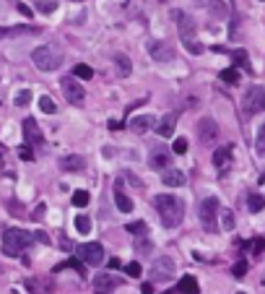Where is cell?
<instances>
[{"mask_svg":"<svg viewBox=\"0 0 265 294\" xmlns=\"http://www.w3.org/2000/svg\"><path fill=\"white\" fill-rule=\"evenodd\" d=\"M154 208L159 213L161 224H164L167 229H175L182 224V219H185V200L172 196V193H161L154 198Z\"/></svg>","mask_w":265,"mask_h":294,"instance_id":"6da1fadb","label":"cell"},{"mask_svg":"<svg viewBox=\"0 0 265 294\" xmlns=\"http://www.w3.org/2000/svg\"><path fill=\"white\" fill-rule=\"evenodd\" d=\"M172 18H175V24H177V31H179V39L182 44H185V50L190 55H200L203 52V44L198 42V24L185 13V10H172Z\"/></svg>","mask_w":265,"mask_h":294,"instance_id":"7a4b0ae2","label":"cell"},{"mask_svg":"<svg viewBox=\"0 0 265 294\" xmlns=\"http://www.w3.org/2000/svg\"><path fill=\"white\" fill-rule=\"evenodd\" d=\"M31 240H34V237L29 232H24V229H16V227L5 229V234H3V253L8 258H18L31 245Z\"/></svg>","mask_w":265,"mask_h":294,"instance_id":"3957f363","label":"cell"},{"mask_svg":"<svg viewBox=\"0 0 265 294\" xmlns=\"http://www.w3.org/2000/svg\"><path fill=\"white\" fill-rule=\"evenodd\" d=\"M31 60H34V65H37L39 71L50 73V71H57V68H60L63 55L57 52L55 47H50V44H42V47H37L31 52Z\"/></svg>","mask_w":265,"mask_h":294,"instance_id":"277c9868","label":"cell"},{"mask_svg":"<svg viewBox=\"0 0 265 294\" xmlns=\"http://www.w3.org/2000/svg\"><path fill=\"white\" fill-rule=\"evenodd\" d=\"M265 112V89L263 86H250L245 97H242V115L245 117H255Z\"/></svg>","mask_w":265,"mask_h":294,"instance_id":"5b68a950","label":"cell"},{"mask_svg":"<svg viewBox=\"0 0 265 294\" xmlns=\"http://www.w3.org/2000/svg\"><path fill=\"white\" fill-rule=\"evenodd\" d=\"M218 211H221V206H218V198H216V196L205 198V200L200 203L198 219H200V224H203V232H211V234L218 232Z\"/></svg>","mask_w":265,"mask_h":294,"instance_id":"8992f818","label":"cell"},{"mask_svg":"<svg viewBox=\"0 0 265 294\" xmlns=\"http://www.w3.org/2000/svg\"><path fill=\"white\" fill-rule=\"evenodd\" d=\"M175 261H172L169 255H161V258H154L151 268H148V276H151L154 281H169L172 276H175Z\"/></svg>","mask_w":265,"mask_h":294,"instance_id":"52a82bcc","label":"cell"},{"mask_svg":"<svg viewBox=\"0 0 265 294\" xmlns=\"http://www.w3.org/2000/svg\"><path fill=\"white\" fill-rule=\"evenodd\" d=\"M78 258L84 261L86 266H101V261H104V247H101L99 242H86V245H78Z\"/></svg>","mask_w":265,"mask_h":294,"instance_id":"ba28073f","label":"cell"},{"mask_svg":"<svg viewBox=\"0 0 265 294\" xmlns=\"http://www.w3.org/2000/svg\"><path fill=\"white\" fill-rule=\"evenodd\" d=\"M60 86H63V94H65V99L71 101V104H81V101L86 99V92H84V86L78 84V78L65 76L60 81Z\"/></svg>","mask_w":265,"mask_h":294,"instance_id":"9c48e42d","label":"cell"},{"mask_svg":"<svg viewBox=\"0 0 265 294\" xmlns=\"http://www.w3.org/2000/svg\"><path fill=\"white\" fill-rule=\"evenodd\" d=\"M146 47H148V55H151L156 63H172V60H175V50H172L167 42L151 39V42L146 44Z\"/></svg>","mask_w":265,"mask_h":294,"instance_id":"30bf717a","label":"cell"},{"mask_svg":"<svg viewBox=\"0 0 265 294\" xmlns=\"http://www.w3.org/2000/svg\"><path fill=\"white\" fill-rule=\"evenodd\" d=\"M24 138H26V146H42L44 143V135H42V130H39L34 117L24 120Z\"/></svg>","mask_w":265,"mask_h":294,"instance_id":"8fae6325","label":"cell"},{"mask_svg":"<svg viewBox=\"0 0 265 294\" xmlns=\"http://www.w3.org/2000/svg\"><path fill=\"white\" fill-rule=\"evenodd\" d=\"M198 135H200V141L203 143H211L218 138V125H216V120L213 117H203L198 122Z\"/></svg>","mask_w":265,"mask_h":294,"instance_id":"7c38bea8","label":"cell"},{"mask_svg":"<svg viewBox=\"0 0 265 294\" xmlns=\"http://www.w3.org/2000/svg\"><path fill=\"white\" fill-rule=\"evenodd\" d=\"M161 183H164L167 188H182V185L187 183V177H185V172H182V169L169 167V169H164V172H161Z\"/></svg>","mask_w":265,"mask_h":294,"instance_id":"4fadbf2b","label":"cell"},{"mask_svg":"<svg viewBox=\"0 0 265 294\" xmlns=\"http://www.w3.org/2000/svg\"><path fill=\"white\" fill-rule=\"evenodd\" d=\"M94 287H96V292H109V289H117L120 287V276L117 274H96V279H94Z\"/></svg>","mask_w":265,"mask_h":294,"instance_id":"5bb4252c","label":"cell"},{"mask_svg":"<svg viewBox=\"0 0 265 294\" xmlns=\"http://www.w3.org/2000/svg\"><path fill=\"white\" fill-rule=\"evenodd\" d=\"M169 162H172V151H167V149H151L148 164H151L154 169H169Z\"/></svg>","mask_w":265,"mask_h":294,"instance_id":"9a60e30c","label":"cell"},{"mask_svg":"<svg viewBox=\"0 0 265 294\" xmlns=\"http://www.w3.org/2000/svg\"><path fill=\"white\" fill-rule=\"evenodd\" d=\"M114 203H117V208H120L122 213H130V211H133V200H130V196L122 190V183H120V180L114 183Z\"/></svg>","mask_w":265,"mask_h":294,"instance_id":"2e32d148","label":"cell"},{"mask_svg":"<svg viewBox=\"0 0 265 294\" xmlns=\"http://www.w3.org/2000/svg\"><path fill=\"white\" fill-rule=\"evenodd\" d=\"M229 159H232V146H221V149L213 151V164L221 169V175L229 172Z\"/></svg>","mask_w":265,"mask_h":294,"instance_id":"e0dca14e","label":"cell"},{"mask_svg":"<svg viewBox=\"0 0 265 294\" xmlns=\"http://www.w3.org/2000/svg\"><path fill=\"white\" fill-rule=\"evenodd\" d=\"M175 125H177V115L172 112V115H164L156 122V133L161 135V138H169V135L175 133Z\"/></svg>","mask_w":265,"mask_h":294,"instance_id":"ac0fdd59","label":"cell"},{"mask_svg":"<svg viewBox=\"0 0 265 294\" xmlns=\"http://www.w3.org/2000/svg\"><path fill=\"white\" fill-rule=\"evenodd\" d=\"M154 125H156V120H154L151 115H138V117H133V120H130V128H133L135 133H141V135H143V133H148Z\"/></svg>","mask_w":265,"mask_h":294,"instance_id":"d6986e66","label":"cell"},{"mask_svg":"<svg viewBox=\"0 0 265 294\" xmlns=\"http://www.w3.org/2000/svg\"><path fill=\"white\" fill-rule=\"evenodd\" d=\"M60 167L65 169V172H78V169L86 167V159H84V156H78V154H71V156H63V159H60Z\"/></svg>","mask_w":265,"mask_h":294,"instance_id":"ffe728a7","label":"cell"},{"mask_svg":"<svg viewBox=\"0 0 265 294\" xmlns=\"http://www.w3.org/2000/svg\"><path fill=\"white\" fill-rule=\"evenodd\" d=\"M114 65H117V73L122 76V78H128L130 73H133V63H130V58L125 52H117L114 55Z\"/></svg>","mask_w":265,"mask_h":294,"instance_id":"44dd1931","label":"cell"},{"mask_svg":"<svg viewBox=\"0 0 265 294\" xmlns=\"http://www.w3.org/2000/svg\"><path fill=\"white\" fill-rule=\"evenodd\" d=\"M208 10H211L213 18H221V21L229 16V5L224 3V0H208Z\"/></svg>","mask_w":265,"mask_h":294,"instance_id":"7402d4cb","label":"cell"},{"mask_svg":"<svg viewBox=\"0 0 265 294\" xmlns=\"http://www.w3.org/2000/svg\"><path fill=\"white\" fill-rule=\"evenodd\" d=\"M247 208H250V213H258V211H263L265 208V196H260V193H247Z\"/></svg>","mask_w":265,"mask_h":294,"instance_id":"603a6c76","label":"cell"},{"mask_svg":"<svg viewBox=\"0 0 265 294\" xmlns=\"http://www.w3.org/2000/svg\"><path fill=\"white\" fill-rule=\"evenodd\" d=\"M177 292H185V294H200V289H198V281H195L192 276H185L179 281V287H177Z\"/></svg>","mask_w":265,"mask_h":294,"instance_id":"cb8c5ba5","label":"cell"},{"mask_svg":"<svg viewBox=\"0 0 265 294\" xmlns=\"http://www.w3.org/2000/svg\"><path fill=\"white\" fill-rule=\"evenodd\" d=\"M73 227H76V232H78V234H88V232H91V219L81 213V216H76Z\"/></svg>","mask_w":265,"mask_h":294,"instance_id":"d4e9b609","label":"cell"},{"mask_svg":"<svg viewBox=\"0 0 265 294\" xmlns=\"http://www.w3.org/2000/svg\"><path fill=\"white\" fill-rule=\"evenodd\" d=\"M73 78H81V81H88V78H94V71H91L88 65H76V68H73Z\"/></svg>","mask_w":265,"mask_h":294,"instance_id":"484cf974","label":"cell"},{"mask_svg":"<svg viewBox=\"0 0 265 294\" xmlns=\"http://www.w3.org/2000/svg\"><path fill=\"white\" fill-rule=\"evenodd\" d=\"M39 109L44 112V115H55V112H57V104H55L50 97H39Z\"/></svg>","mask_w":265,"mask_h":294,"instance_id":"4316f807","label":"cell"},{"mask_svg":"<svg viewBox=\"0 0 265 294\" xmlns=\"http://www.w3.org/2000/svg\"><path fill=\"white\" fill-rule=\"evenodd\" d=\"M88 200H91V196L86 193V190H76V193H73V206H76V208L88 206Z\"/></svg>","mask_w":265,"mask_h":294,"instance_id":"83f0119b","label":"cell"},{"mask_svg":"<svg viewBox=\"0 0 265 294\" xmlns=\"http://www.w3.org/2000/svg\"><path fill=\"white\" fill-rule=\"evenodd\" d=\"M37 10H39V13H55V10H57V0H37Z\"/></svg>","mask_w":265,"mask_h":294,"instance_id":"f1b7e54d","label":"cell"},{"mask_svg":"<svg viewBox=\"0 0 265 294\" xmlns=\"http://www.w3.org/2000/svg\"><path fill=\"white\" fill-rule=\"evenodd\" d=\"M125 229H128L130 234H135V237H146V232H148L146 221H133V224H128Z\"/></svg>","mask_w":265,"mask_h":294,"instance_id":"f546056e","label":"cell"},{"mask_svg":"<svg viewBox=\"0 0 265 294\" xmlns=\"http://www.w3.org/2000/svg\"><path fill=\"white\" fill-rule=\"evenodd\" d=\"M151 250H154V245H151V240H146V237H141V240L135 242V253L138 255H148Z\"/></svg>","mask_w":265,"mask_h":294,"instance_id":"4dcf8cb0","label":"cell"},{"mask_svg":"<svg viewBox=\"0 0 265 294\" xmlns=\"http://www.w3.org/2000/svg\"><path fill=\"white\" fill-rule=\"evenodd\" d=\"M255 151H258V154H265V122L258 128V135H255Z\"/></svg>","mask_w":265,"mask_h":294,"instance_id":"1f68e13d","label":"cell"},{"mask_svg":"<svg viewBox=\"0 0 265 294\" xmlns=\"http://www.w3.org/2000/svg\"><path fill=\"white\" fill-rule=\"evenodd\" d=\"M187 138H185V135H182V138H175V143H172V154H185L187 151Z\"/></svg>","mask_w":265,"mask_h":294,"instance_id":"d6a6232c","label":"cell"},{"mask_svg":"<svg viewBox=\"0 0 265 294\" xmlns=\"http://www.w3.org/2000/svg\"><path fill=\"white\" fill-rule=\"evenodd\" d=\"M221 81H226V84H237V81H239L237 68H226V71H221Z\"/></svg>","mask_w":265,"mask_h":294,"instance_id":"836d02e7","label":"cell"},{"mask_svg":"<svg viewBox=\"0 0 265 294\" xmlns=\"http://www.w3.org/2000/svg\"><path fill=\"white\" fill-rule=\"evenodd\" d=\"M29 101H31V92L29 89H21V92L16 94V107H26Z\"/></svg>","mask_w":265,"mask_h":294,"instance_id":"e575fe53","label":"cell"},{"mask_svg":"<svg viewBox=\"0 0 265 294\" xmlns=\"http://www.w3.org/2000/svg\"><path fill=\"white\" fill-rule=\"evenodd\" d=\"M24 31H34V29H29V26H16V29H3V26H0V39H5V37H10V34H24Z\"/></svg>","mask_w":265,"mask_h":294,"instance_id":"d590c367","label":"cell"},{"mask_svg":"<svg viewBox=\"0 0 265 294\" xmlns=\"http://www.w3.org/2000/svg\"><path fill=\"white\" fill-rule=\"evenodd\" d=\"M232 58H234V65H237V68H245V65H247V52H245V50H234Z\"/></svg>","mask_w":265,"mask_h":294,"instance_id":"8d00e7d4","label":"cell"},{"mask_svg":"<svg viewBox=\"0 0 265 294\" xmlns=\"http://www.w3.org/2000/svg\"><path fill=\"white\" fill-rule=\"evenodd\" d=\"M125 274L133 276V279H138V276L143 274V271H141V263H128V266H125Z\"/></svg>","mask_w":265,"mask_h":294,"instance_id":"74e56055","label":"cell"},{"mask_svg":"<svg viewBox=\"0 0 265 294\" xmlns=\"http://www.w3.org/2000/svg\"><path fill=\"white\" fill-rule=\"evenodd\" d=\"M232 274H234L237 279H242V276H245V274H247V263H245V261H239V263H234V268H232Z\"/></svg>","mask_w":265,"mask_h":294,"instance_id":"f35d334b","label":"cell"},{"mask_svg":"<svg viewBox=\"0 0 265 294\" xmlns=\"http://www.w3.org/2000/svg\"><path fill=\"white\" fill-rule=\"evenodd\" d=\"M224 229L226 232L234 229V216H232V211H226V208H224Z\"/></svg>","mask_w":265,"mask_h":294,"instance_id":"ab89813d","label":"cell"},{"mask_svg":"<svg viewBox=\"0 0 265 294\" xmlns=\"http://www.w3.org/2000/svg\"><path fill=\"white\" fill-rule=\"evenodd\" d=\"M252 250H255V255H263L265 253V240H263V237H258V240L252 242Z\"/></svg>","mask_w":265,"mask_h":294,"instance_id":"60d3db41","label":"cell"},{"mask_svg":"<svg viewBox=\"0 0 265 294\" xmlns=\"http://www.w3.org/2000/svg\"><path fill=\"white\" fill-rule=\"evenodd\" d=\"M128 180H130V183H133L135 188H143V183H141V180H138L135 175H130V172H128Z\"/></svg>","mask_w":265,"mask_h":294,"instance_id":"b9f144b4","label":"cell"},{"mask_svg":"<svg viewBox=\"0 0 265 294\" xmlns=\"http://www.w3.org/2000/svg\"><path fill=\"white\" fill-rule=\"evenodd\" d=\"M18 10H21V13H24V16H31V8H26L24 3H18Z\"/></svg>","mask_w":265,"mask_h":294,"instance_id":"7bdbcfd3","label":"cell"},{"mask_svg":"<svg viewBox=\"0 0 265 294\" xmlns=\"http://www.w3.org/2000/svg\"><path fill=\"white\" fill-rule=\"evenodd\" d=\"M44 211H47V208H44V203H42V206L37 208V213H34V219H42V216H44Z\"/></svg>","mask_w":265,"mask_h":294,"instance_id":"ee69618b","label":"cell"},{"mask_svg":"<svg viewBox=\"0 0 265 294\" xmlns=\"http://www.w3.org/2000/svg\"><path fill=\"white\" fill-rule=\"evenodd\" d=\"M21 156H24V159H31V156H34V154L29 151V146H24V149H21Z\"/></svg>","mask_w":265,"mask_h":294,"instance_id":"f6af8a7d","label":"cell"},{"mask_svg":"<svg viewBox=\"0 0 265 294\" xmlns=\"http://www.w3.org/2000/svg\"><path fill=\"white\" fill-rule=\"evenodd\" d=\"M122 125H120V122L117 120H109V130H120Z\"/></svg>","mask_w":265,"mask_h":294,"instance_id":"bcb514c9","label":"cell"},{"mask_svg":"<svg viewBox=\"0 0 265 294\" xmlns=\"http://www.w3.org/2000/svg\"><path fill=\"white\" fill-rule=\"evenodd\" d=\"M143 294H154V292H151V287H148V284L143 287Z\"/></svg>","mask_w":265,"mask_h":294,"instance_id":"7dc6e473","label":"cell"},{"mask_svg":"<svg viewBox=\"0 0 265 294\" xmlns=\"http://www.w3.org/2000/svg\"><path fill=\"white\" fill-rule=\"evenodd\" d=\"M237 294H247V292H237Z\"/></svg>","mask_w":265,"mask_h":294,"instance_id":"c3c4849f","label":"cell"},{"mask_svg":"<svg viewBox=\"0 0 265 294\" xmlns=\"http://www.w3.org/2000/svg\"><path fill=\"white\" fill-rule=\"evenodd\" d=\"M260 3H265V0H260Z\"/></svg>","mask_w":265,"mask_h":294,"instance_id":"681fc988","label":"cell"}]
</instances>
